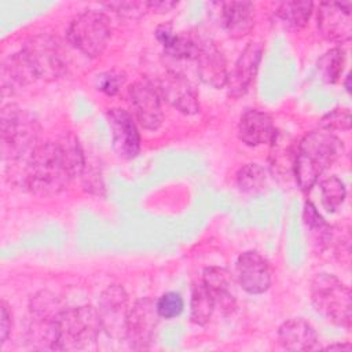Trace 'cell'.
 Segmentation results:
<instances>
[{"label":"cell","instance_id":"6da1fadb","mask_svg":"<svg viewBox=\"0 0 352 352\" xmlns=\"http://www.w3.org/2000/svg\"><path fill=\"white\" fill-rule=\"evenodd\" d=\"M84 169L85 157L78 139L72 132H65L56 140L36 147L16 184L34 195L52 197L62 192Z\"/></svg>","mask_w":352,"mask_h":352},{"label":"cell","instance_id":"7a4b0ae2","mask_svg":"<svg viewBox=\"0 0 352 352\" xmlns=\"http://www.w3.org/2000/svg\"><path fill=\"white\" fill-rule=\"evenodd\" d=\"M0 143L3 162L18 183L26 161L40 144V125L28 111L10 103L1 109Z\"/></svg>","mask_w":352,"mask_h":352},{"label":"cell","instance_id":"3957f363","mask_svg":"<svg viewBox=\"0 0 352 352\" xmlns=\"http://www.w3.org/2000/svg\"><path fill=\"white\" fill-rule=\"evenodd\" d=\"M344 153L342 142L331 132H308L297 144L294 180L301 191H309L319 177Z\"/></svg>","mask_w":352,"mask_h":352},{"label":"cell","instance_id":"277c9868","mask_svg":"<svg viewBox=\"0 0 352 352\" xmlns=\"http://www.w3.org/2000/svg\"><path fill=\"white\" fill-rule=\"evenodd\" d=\"M315 311L336 326L351 327V290L336 275L318 274L311 283Z\"/></svg>","mask_w":352,"mask_h":352},{"label":"cell","instance_id":"5b68a950","mask_svg":"<svg viewBox=\"0 0 352 352\" xmlns=\"http://www.w3.org/2000/svg\"><path fill=\"white\" fill-rule=\"evenodd\" d=\"M102 330L98 309L92 305L65 308L58 320V351L82 349L94 344Z\"/></svg>","mask_w":352,"mask_h":352},{"label":"cell","instance_id":"8992f818","mask_svg":"<svg viewBox=\"0 0 352 352\" xmlns=\"http://www.w3.org/2000/svg\"><path fill=\"white\" fill-rule=\"evenodd\" d=\"M65 307L51 292H38L29 302L28 340L34 349H55L58 320Z\"/></svg>","mask_w":352,"mask_h":352},{"label":"cell","instance_id":"52a82bcc","mask_svg":"<svg viewBox=\"0 0 352 352\" xmlns=\"http://www.w3.org/2000/svg\"><path fill=\"white\" fill-rule=\"evenodd\" d=\"M37 80L54 81L67 73V54L60 41L51 34H37L21 50Z\"/></svg>","mask_w":352,"mask_h":352},{"label":"cell","instance_id":"ba28073f","mask_svg":"<svg viewBox=\"0 0 352 352\" xmlns=\"http://www.w3.org/2000/svg\"><path fill=\"white\" fill-rule=\"evenodd\" d=\"M66 34L69 43L81 54L96 58L104 51L111 37V25L103 12L85 10L70 22Z\"/></svg>","mask_w":352,"mask_h":352},{"label":"cell","instance_id":"9c48e42d","mask_svg":"<svg viewBox=\"0 0 352 352\" xmlns=\"http://www.w3.org/2000/svg\"><path fill=\"white\" fill-rule=\"evenodd\" d=\"M102 330L114 340L125 338L126 323L129 315L128 294L120 285L107 286L100 297L98 305Z\"/></svg>","mask_w":352,"mask_h":352},{"label":"cell","instance_id":"30bf717a","mask_svg":"<svg viewBox=\"0 0 352 352\" xmlns=\"http://www.w3.org/2000/svg\"><path fill=\"white\" fill-rule=\"evenodd\" d=\"M131 107L139 124L148 131L160 128L164 120L162 96L155 82L142 77L129 88Z\"/></svg>","mask_w":352,"mask_h":352},{"label":"cell","instance_id":"8fae6325","mask_svg":"<svg viewBox=\"0 0 352 352\" xmlns=\"http://www.w3.org/2000/svg\"><path fill=\"white\" fill-rule=\"evenodd\" d=\"M158 319L160 315L153 298L143 297L132 305L125 333V338L132 349L143 351L151 346Z\"/></svg>","mask_w":352,"mask_h":352},{"label":"cell","instance_id":"7c38bea8","mask_svg":"<svg viewBox=\"0 0 352 352\" xmlns=\"http://www.w3.org/2000/svg\"><path fill=\"white\" fill-rule=\"evenodd\" d=\"M318 29L323 38L331 43H346L352 36L351 1H324L318 10Z\"/></svg>","mask_w":352,"mask_h":352},{"label":"cell","instance_id":"4fadbf2b","mask_svg":"<svg viewBox=\"0 0 352 352\" xmlns=\"http://www.w3.org/2000/svg\"><path fill=\"white\" fill-rule=\"evenodd\" d=\"M107 121L117 155L124 160L135 158L140 150V135L132 116L124 109L113 107L107 111Z\"/></svg>","mask_w":352,"mask_h":352},{"label":"cell","instance_id":"5bb4252c","mask_svg":"<svg viewBox=\"0 0 352 352\" xmlns=\"http://www.w3.org/2000/svg\"><path fill=\"white\" fill-rule=\"evenodd\" d=\"M162 100L168 102L176 110L186 116H192L199 111L198 94L192 84L177 72H168L155 82Z\"/></svg>","mask_w":352,"mask_h":352},{"label":"cell","instance_id":"9a60e30c","mask_svg":"<svg viewBox=\"0 0 352 352\" xmlns=\"http://www.w3.org/2000/svg\"><path fill=\"white\" fill-rule=\"evenodd\" d=\"M235 268L239 285L249 294H263L271 286V268L260 253L243 252L239 254Z\"/></svg>","mask_w":352,"mask_h":352},{"label":"cell","instance_id":"2e32d148","mask_svg":"<svg viewBox=\"0 0 352 352\" xmlns=\"http://www.w3.org/2000/svg\"><path fill=\"white\" fill-rule=\"evenodd\" d=\"M263 56V45L260 43H249L241 55L238 56L231 73H228L227 88L232 98L243 96L258 70V65Z\"/></svg>","mask_w":352,"mask_h":352},{"label":"cell","instance_id":"e0dca14e","mask_svg":"<svg viewBox=\"0 0 352 352\" xmlns=\"http://www.w3.org/2000/svg\"><path fill=\"white\" fill-rule=\"evenodd\" d=\"M197 73L201 81L213 87L223 88L227 84L228 70L223 52L209 40H201L198 54L195 56Z\"/></svg>","mask_w":352,"mask_h":352},{"label":"cell","instance_id":"ac0fdd59","mask_svg":"<svg viewBox=\"0 0 352 352\" xmlns=\"http://www.w3.org/2000/svg\"><path fill=\"white\" fill-rule=\"evenodd\" d=\"M276 129L271 116L257 109H248L239 118L238 136L246 146H260L270 143Z\"/></svg>","mask_w":352,"mask_h":352},{"label":"cell","instance_id":"d6986e66","mask_svg":"<svg viewBox=\"0 0 352 352\" xmlns=\"http://www.w3.org/2000/svg\"><path fill=\"white\" fill-rule=\"evenodd\" d=\"M37 78L22 51L10 55L1 63L0 85L3 96H12Z\"/></svg>","mask_w":352,"mask_h":352},{"label":"cell","instance_id":"ffe728a7","mask_svg":"<svg viewBox=\"0 0 352 352\" xmlns=\"http://www.w3.org/2000/svg\"><path fill=\"white\" fill-rule=\"evenodd\" d=\"M204 285L210 292L216 308L224 315L231 314L236 307V298L234 294V279L231 274L221 267H208L202 276Z\"/></svg>","mask_w":352,"mask_h":352},{"label":"cell","instance_id":"44dd1931","mask_svg":"<svg viewBox=\"0 0 352 352\" xmlns=\"http://www.w3.org/2000/svg\"><path fill=\"white\" fill-rule=\"evenodd\" d=\"M220 7L221 25L230 37L241 38L254 26V6L250 1H224Z\"/></svg>","mask_w":352,"mask_h":352},{"label":"cell","instance_id":"7402d4cb","mask_svg":"<svg viewBox=\"0 0 352 352\" xmlns=\"http://www.w3.org/2000/svg\"><path fill=\"white\" fill-rule=\"evenodd\" d=\"M271 143L270 150V166L272 173L279 180H289L294 177V162L297 146L293 138L286 133L276 131Z\"/></svg>","mask_w":352,"mask_h":352},{"label":"cell","instance_id":"603a6c76","mask_svg":"<svg viewBox=\"0 0 352 352\" xmlns=\"http://www.w3.org/2000/svg\"><path fill=\"white\" fill-rule=\"evenodd\" d=\"M278 338L280 345L289 351H312L318 346L315 329L301 318L283 322L278 330Z\"/></svg>","mask_w":352,"mask_h":352},{"label":"cell","instance_id":"cb8c5ba5","mask_svg":"<svg viewBox=\"0 0 352 352\" xmlns=\"http://www.w3.org/2000/svg\"><path fill=\"white\" fill-rule=\"evenodd\" d=\"M312 8L314 3L311 1H283L278 6L275 15L286 29L300 30L308 23Z\"/></svg>","mask_w":352,"mask_h":352},{"label":"cell","instance_id":"d4e9b609","mask_svg":"<svg viewBox=\"0 0 352 352\" xmlns=\"http://www.w3.org/2000/svg\"><path fill=\"white\" fill-rule=\"evenodd\" d=\"M304 223L309 231V236L312 243L318 248V250H323L330 246L333 241V230L331 227L323 220V217L318 213L316 208L307 202L304 208Z\"/></svg>","mask_w":352,"mask_h":352},{"label":"cell","instance_id":"484cf974","mask_svg":"<svg viewBox=\"0 0 352 352\" xmlns=\"http://www.w3.org/2000/svg\"><path fill=\"white\" fill-rule=\"evenodd\" d=\"M190 307V319L192 323L204 326L210 320L212 314L216 309V305L210 292L208 290L202 280L195 283L192 287Z\"/></svg>","mask_w":352,"mask_h":352},{"label":"cell","instance_id":"4316f807","mask_svg":"<svg viewBox=\"0 0 352 352\" xmlns=\"http://www.w3.org/2000/svg\"><path fill=\"white\" fill-rule=\"evenodd\" d=\"M344 63H345V52L341 48L336 47L329 50L320 56V59L318 60L316 69L320 78L324 82L334 84L342 73Z\"/></svg>","mask_w":352,"mask_h":352},{"label":"cell","instance_id":"83f0119b","mask_svg":"<svg viewBox=\"0 0 352 352\" xmlns=\"http://www.w3.org/2000/svg\"><path fill=\"white\" fill-rule=\"evenodd\" d=\"M201 38L190 34L180 33L164 48L165 54L176 60H194L199 50Z\"/></svg>","mask_w":352,"mask_h":352},{"label":"cell","instance_id":"f1b7e54d","mask_svg":"<svg viewBox=\"0 0 352 352\" xmlns=\"http://www.w3.org/2000/svg\"><path fill=\"white\" fill-rule=\"evenodd\" d=\"M265 183V170L258 164H246L236 173V186L245 194L260 192Z\"/></svg>","mask_w":352,"mask_h":352},{"label":"cell","instance_id":"f546056e","mask_svg":"<svg viewBox=\"0 0 352 352\" xmlns=\"http://www.w3.org/2000/svg\"><path fill=\"white\" fill-rule=\"evenodd\" d=\"M320 194H322V204L329 212H336L344 202L346 190L337 176L326 177L320 182Z\"/></svg>","mask_w":352,"mask_h":352},{"label":"cell","instance_id":"4dcf8cb0","mask_svg":"<svg viewBox=\"0 0 352 352\" xmlns=\"http://www.w3.org/2000/svg\"><path fill=\"white\" fill-rule=\"evenodd\" d=\"M109 10L126 19H139L150 11L148 1L126 0V1H110L104 4Z\"/></svg>","mask_w":352,"mask_h":352},{"label":"cell","instance_id":"1f68e13d","mask_svg":"<svg viewBox=\"0 0 352 352\" xmlns=\"http://www.w3.org/2000/svg\"><path fill=\"white\" fill-rule=\"evenodd\" d=\"M351 122V111L345 107H337L320 118L319 128L331 133L334 131H349Z\"/></svg>","mask_w":352,"mask_h":352},{"label":"cell","instance_id":"d6a6232c","mask_svg":"<svg viewBox=\"0 0 352 352\" xmlns=\"http://www.w3.org/2000/svg\"><path fill=\"white\" fill-rule=\"evenodd\" d=\"M155 307H157L160 318L173 319L182 314V311L184 308V301L179 293L168 292V293H164L155 301Z\"/></svg>","mask_w":352,"mask_h":352},{"label":"cell","instance_id":"836d02e7","mask_svg":"<svg viewBox=\"0 0 352 352\" xmlns=\"http://www.w3.org/2000/svg\"><path fill=\"white\" fill-rule=\"evenodd\" d=\"M125 81V76L121 72L117 70H110L106 73H102L98 77V89L102 91L103 94L113 96L116 94H118V91L121 89V87L124 85Z\"/></svg>","mask_w":352,"mask_h":352},{"label":"cell","instance_id":"e575fe53","mask_svg":"<svg viewBox=\"0 0 352 352\" xmlns=\"http://www.w3.org/2000/svg\"><path fill=\"white\" fill-rule=\"evenodd\" d=\"M12 326V315L8 304L3 300L0 304V344H4L10 336Z\"/></svg>","mask_w":352,"mask_h":352},{"label":"cell","instance_id":"d590c367","mask_svg":"<svg viewBox=\"0 0 352 352\" xmlns=\"http://www.w3.org/2000/svg\"><path fill=\"white\" fill-rule=\"evenodd\" d=\"M175 36H176V33H175L172 25H169V23H162L155 29V37L164 48L175 38Z\"/></svg>","mask_w":352,"mask_h":352},{"label":"cell","instance_id":"8d00e7d4","mask_svg":"<svg viewBox=\"0 0 352 352\" xmlns=\"http://www.w3.org/2000/svg\"><path fill=\"white\" fill-rule=\"evenodd\" d=\"M148 6H150V11H154V12H158V14H164V12H169L170 10L177 7V1L157 0V1H148Z\"/></svg>","mask_w":352,"mask_h":352},{"label":"cell","instance_id":"74e56055","mask_svg":"<svg viewBox=\"0 0 352 352\" xmlns=\"http://www.w3.org/2000/svg\"><path fill=\"white\" fill-rule=\"evenodd\" d=\"M326 349L329 351H333V349H345V351H351L352 349V345L345 342V344H333V345H329Z\"/></svg>","mask_w":352,"mask_h":352}]
</instances>
